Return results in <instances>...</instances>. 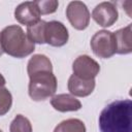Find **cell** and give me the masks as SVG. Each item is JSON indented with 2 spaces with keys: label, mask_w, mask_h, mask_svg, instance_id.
<instances>
[{
  "label": "cell",
  "mask_w": 132,
  "mask_h": 132,
  "mask_svg": "<svg viewBox=\"0 0 132 132\" xmlns=\"http://www.w3.org/2000/svg\"><path fill=\"white\" fill-rule=\"evenodd\" d=\"M131 100H116L106 105L99 116L101 132H131Z\"/></svg>",
  "instance_id": "1"
},
{
  "label": "cell",
  "mask_w": 132,
  "mask_h": 132,
  "mask_svg": "<svg viewBox=\"0 0 132 132\" xmlns=\"http://www.w3.org/2000/svg\"><path fill=\"white\" fill-rule=\"evenodd\" d=\"M3 52L14 58H25L35 50V44L18 25L5 27L0 33Z\"/></svg>",
  "instance_id": "2"
},
{
  "label": "cell",
  "mask_w": 132,
  "mask_h": 132,
  "mask_svg": "<svg viewBox=\"0 0 132 132\" xmlns=\"http://www.w3.org/2000/svg\"><path fill=\"white\" fill-rule=\"evenodd\" d=\"M29 96L34 101H43L57 91V78L53 71H40L29 76Z\"/></svg>",
  "instance_id": "3"
},
{
  "label": "cell",
  "mask_w": 132,
  "mask_h": 132,
  "mask_svg": "<svg viewBox=\"0 0 132 132\" xmlns=\"http://www.w3.org/2000/svg\"><path fill=\"white\" fill-rule=\"evenodd\" d=\"M91 47L93 53L103 59L112 57L117 52L116 38L112 32L100 30L96 32L91 39Z\"/></svg>",
  "instance_id": "4"
},
{
  "label": "cell",
  "mask_w": 132,
  "mask_h": 132,
  "mask_svg": "<svg viewBox=\"0 0 132 132\" xmlns=\"http://www.w3.org/2000/svg\"><path fill=\"white\" fill-rule=\"evenodd\" d=\"M66 15L76 30H85L90 23V11L81 1H71L66 8Z\"/></svg>",
  "instance_id": "5"
},
{
  "label": "cell",
  "mask_w": 132,
  "mask_h": 132,
  "mask_svg": "<svg viewBox=\"0 0 132 132\" xmlns=\"http://www.w3.org/2000/svg\"><path fill=\"white\" fill-rule=\"evenodd\" d=\"M73 74L82 79H94L100 71L99 64L87 55L78 56L72 64Z\"/></svg>",
  "instance_id": "6"
},
{
  "label": "cell",
  "mask_w": 132,
  "mask_h": 132,
  "mask_svg": "<svg viewBox=\"0 0 132 132\" xmlns=\"http://www.w3.org/2000/svg\"><path fill=\"white\" fill-rule=\"evenodd\" d=\"M68 30L66 27L58 21L46 22L45 31H44V40L45 43L52 46H63L68 41Z\"/></svg>",
  "instance_id": "7"
},
{
  "label": "cell",
  "mask_w": 132,
  "mask_h": 132,
  "mask_svg": "<svg viewBox=\"0 0 132 132\" xmlns=\"http://www.w3.org/2000/svg\"><path fill=\"white\" fill-rule=\"evenodd\" d=\"M119 13L114 3L105 1L99 3L92 11L93 20L101 27H110L118 20Z\"/></svg>",
  "instance_id": "8"
},
{
  "label": "cell",
  "mask_w": 132,
  "mask_h": 132,
  "mask_svg": "<svg viewBox=\"0 0 132 132\" xmlns=\"http://www.w3.org/2000/svg\"><path fill=\"white\" fill-rule=\"evenodd\" d=\"M40 12L34 1H26L16 6L14 10L15 20L27 27L32 26L40 21Z\"/></svg>",
  "instance_id": "9"
},
{
  "label": "cell",
  "mask_w": 132,
  "mask_h": 132,
  "mask_svg": "<svg viewBox=\"0 0 132 132\" xmlns=\"http://www.w3.org/2000/svg\"><path fill=\"white\" fill-rule=\"evenodd\" d=\"M95 89V79H82L72 74L68 79V90L73 96H89Z\"/></svg>",
  "instance_id": "10"
},
{
  "label": "cell",
  "mask_w": 132,
  "mask_h": 132,
  "mask_svg": "<svg viewBox=\"0 0 132 132\" xmlns=\"http://www.w3.org/2000/svg\"><path fill=\"white\" fill-rule=\"evenodd\" d=\"M51 104L56 110L61 112L76 111L81 107L80 101L70 94H58L53 96Z\"/></svg>",
  "instance_id": "11"
},
{
  "label": "cell",
  "mask_w": 132,
  "mask_h": 132,
  "mask_svg": "<svg viewBox=\"0 0 132 132\" xmlns=\"http://www.w3.org/2000/svg\"><path fill=\"white\" fill-rule=\"evenodd\" d=\"M117 43V52L120 55H127L132 52V36L131 25L122 28L113 33Z\"/></svg>",
  "instance_id": "12"
},
{
  "label": "cell",
  "mask_w": 132,
  "mask_h": 132,
  "mask_svg": "<svg viewBox=\"0 0 132 132\" xmlns=\"http://www.w3.org/2000/svg\"><path fill=\"white\" fill-rule=\"evenodd\" d=\"M27 71L29 76L40 71H53L50 59L44 55H34L28 62Z\"/></svg>",
  "instance_id": "13"
},
{
  "label": "cell",
  "mask_w": 132,
  "mask_h": 132,
  "mask_svg": "<svg viewBox=\"0 0 132 132\" xmlns=\"http://www.w3.org/2000/svg\"><path fill=\"white\" fill-rule=\"evenodd\" d=\"M45 25H46V22L40 20L38 23L27 27L26 34L33 43H39V44L45 43V40H44Z\"/></svg>",
  "instance_id": "14"
},
{
  "label": "cell",
  "mask_w": 132,
  "mask_h": 132,
  "mask_svg": "<svg viewBox=\"0 0 132 132\" xmlns=\"http://www.w3.org/2000/svg\"><path fill=\"white\" fill-rule=\"evenodd\" d=\"M54 132H86V127L78 119H68L61 122Z\"/></svg>",
  "instance_id": "15"
},
{
  "label": "cell",
  "mask_w": 132,
  "mask_h": 132,
  "mask_svg": "<svg viewBox=\"0 0 132 132\" xmlns=\"http://www.w3.org/2000/svg\"><path fill=\"white\" fill-rule=\"evenodd\" d=\"M9 130L10 132H32V126L26 117L18 114L10 123Z\"/></svg>",
  "instance_id": "16"
},
{
  "label": "cell",
  "mask_w": 132,
  "mask_h": 132,
  "mask_svg": "<svg viewBox=\"0 0 132 132\" xmlns=\"http://www.w3.org/2000/svg\"><path fill=\"white\" fill-rule=\"evenodd\" d=\"M12 104V96L8 89L0 87V117L7 113Z\"/></svg>",
  "instance_id": "17"
},
{
  "label": "cell",
  "mask_w": 132,
  "mask_h": 132,
  "mask_svg": "<svg viewBox=\"0 0 132 132\" xmlns=\"http://www.w3.org/2000/svg\"><path fill=\"white\" fill-rule=\"evenodd\" d=\"M40 14H48L53 13L57 10L59 2L56 0H47V1H34Z\"/></svg>",
  "instance_id": "18"
},
{
  "label": "cell",
  "mask_w": 132,
  "mask_h": 132,
  "mask_svg": "<svg viewBox=\"0 0 132 132\" xmlns=\"http://www.w3.org/2000/svg\"><path fill=\"white\" fill-rule=\"evenodd\" d=\"M4 86H5V78L0 73V87H4Z\"/></svg>",
  "instance_id": "19"
},
{
  "label": "cell",
  "mask_w": 132,
  "mask_h": 132,
  "mask_svg": "<svg viewBox=\"0 0 132 132\" xmlns=\"http://www.w3.org/2000/svg\"><path fill=\"white\" fill-rule=\"evenodd\" d=\"M3 48H2V44H1V37H0V57L3 55Z\"/></svg>",
  "instance_id": "20"
},
{
  "label": "cell",
  "mask_w": 132,
  "mask_h": 132,
  "mask_svg": "<svg viewBox=\"0 0 132 132\" xmlns=\"http://www.w3.org/2000/svg\"><path fill=\"white\" fill-rule=\"evenodd\" d=\"M0 132H2V130H0Z\"/></svg>",
  "instance_id": "21"
}]
</instances>
